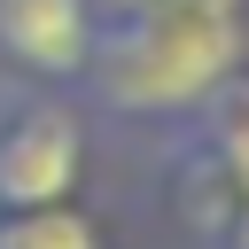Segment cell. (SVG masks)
<instances>
[{
  "instance_id": "obj_1",
  "label": "cell",
  "mask_w": 249,
  "mask_h": 249,
  "mask_svg": "<svg viewBox=\"0 0 249 249\" xmlns=\"http://www.w3.org/2000/svg\"><path fill=\"white\" fill-rule=\"evenodd\" d=\"M233 47H241L233 0H156L117 54V93L124 101H195L202 86L226 78Z\"/></svg>"
},
{
  "instance_id": "obj_2",
  "label": "cell",
  "mask_w": 249,
  "mask_h": 249,
  "mask_svg": "<svg viewBox=\"0 0 249 249\" xmlns=\"http://www.w3.org/2000/svg\"><path fill=\"white\" fill-rule=\"evenodd\" d=\"M78 156H86L78 124H70L62 109H31V117L0 140V202H8V210H54V202H70Z\"/></svg>"
},
{
  "instance_id": "obj_3",
  "label": "cell",
  "mask_w": 249,
  "mask_h": 249,
  "mask_svg": "<svg viewBox=\"0 0 249 249\" xmlns=\"http://www.w3.org/2000/svg\"><path fill=\"white\" fill-rule=\"evenodd\" d=\"M0 47L23 70L70 78L93 54V8L86 0H0Z\"/></svg>"
},
{
  "instance_id": "obj_4",
  "label": "cell",
  "mask_w": 249,
  "mask_h": 249,
  "mask_svg": "<svg viewBox=\"0 0 249 249\" xmlns=\"http://www.w3.org/2000/svg\"><path fill=\"white\" fill-rule=\"evenodd\" d=\"M0 249H101V233H93L70 202H54V210H8Z\"/></svg>"
},
{
  "instance_id": "obj_5",
  "label": "cell",
  "mask_w": 249,
  "mask_h": 249,
  "mask_svg": "<svg viewBox=\"0 0 249 249\" xmlns=\"http://www.w3.org/2000/svg\"><path fill=\"white\" fill-rule=\"evenodd\" d=\"M226 163H233V179L249 195V101H233V117H226Z\"/></svg>"
},
{
  "instance_id": "obj_6",
  "label": "cell",
  "mask_w": 249,
  "mask_h": 249,
  "mask_svg": "<svg viewBox=\"0 0 249 249\" xmlns=\"http://www.w3.org/2000/svg\"><path fill=\"white\" fill-rule=\"evenodd\" d=\"M241 249H249V226H241Z\"/></svg>"
}]
</instances>
